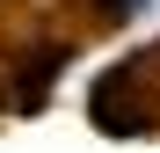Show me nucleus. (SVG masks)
Returning a JSON list of instances; mask_svg holds the SVG:
<instances>
[{
  "instance_id": "nucleus-1",
  "label": "nucleus",
  "mask_w": 160,
  "mask_h": 153,
  "mask_svg": "<svg viewBox=\"0 0 160 153\" xmlns=\"http://www.w3.org/2000/svg\"><path fill=\"white\" fill-rule=\"evenodd\" d=\"M146 0H102V15H138Z\"/></svg>"
}]
</instances>
